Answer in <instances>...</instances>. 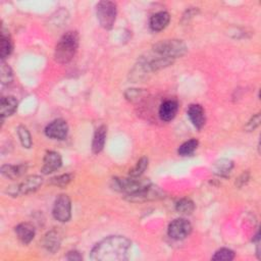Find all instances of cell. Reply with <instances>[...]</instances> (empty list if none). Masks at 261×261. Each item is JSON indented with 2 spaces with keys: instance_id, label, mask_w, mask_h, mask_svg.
Listing matches in <instances>:
<instances>
[{
  "instance_id": "obj_1",
  "label": "cell",
  "mask_w": 261,
  "mask_h": 261,
  "mask_svg": "<svg viewBox=\"0 0 261 261\" xmlns=\"http://www.w3.org/2000/svg\"><path fill=\"white\" fill-rule=\"evenodd\" d=\"M132 249V242L122 236H110L97 243L91 250V259L95 261H124Z\"/></svg>"
},
{
  "instance_id": "obj_2",
  "label": "cell",
  "mask_w": 261,
  "mask_h": 261,
  "mask_svg": "<svg viewBox=\"0 0 261 261\" xmlns=\"http://www.w3.org/2000/svg\"><path fill=\"white\" fill-rule=\"evenodd\" d=\"M79 47V35L77 32L70 31L59 39L56 44L54 57L59 63H68L70 62Z\"/></svg>"
},
{
  "instance_id": "obj_3",
  "label": "cell",
  "mask_w": 261,
  "mask_h": 261,
  "mask_svg": "<svg viewBox=\"0 0 261 261\" xmlns=\"http://www.w3.org/2000/svg\"><path fill=\"white\" fill-rule=\"evenodd\" d=\"M187 50L188 48L186 44L181 40H165L158 42L153 46V51L155 54L173 60L185 55Z\"/></svg>"
},
{
  "instance_id": "obj_4",
  "label": "cell",
  "mask_w": 261,
  "mask_h": 261,
  "mask_svg": "<svg viewBox=\"0 0 261 261\" xmlns=\"http://www.w3.org/2000/svg\"><path fill=\"white\" fill-rule=\"evenodd\" d=\"M151 185L149 180H141L139 178H127V179H119L114 178L111 181V188L117 192L124 193L125 196L136 194L146 187Z\"/></svg>"
},
{
  "instance_id": "obj_5",
  "label": "cell",
  "mask_w": 261,
  "mask_h": 261,
  "mask_svg": "<svg viewBox=\"0 0 261 261\" xmlns=\"http://www.w3.org/2000/svg\"><path fill=\"white\" fill-rule=\"evenodd\" d=\"M116 5L112 2H100L96 7V15L100 26L105 30H110L116 20Z\"/></svg>"
},
{
  "instance_id": "obj_6",
  "label": "cell",
  "mask_w": 261,
  "mask_h": 261,
  "mask_svg": "<svg viewBox=\"0 0 261 261\" xmlns=\"http://www.w3.org/2000/svg\"><path fill=\"white\" fill-rule=\"evenodd\" d=\"M52 214L54 218L60 222H67L71 219L72 216V203L68 195H59L56 198Z\"/></svg>"
},
{
  "instance_id": "obj_7",
  "label": "cell",
  "mask_w": 261,
  "mask_h": 261,
  "mask_svg": "<svg viewBox=\"0 0 261 261\" xmlns=\"http://www.w3.org/2000/svg\"><path fill=\"white\" fill-rule=\"evenodd\" d=\"M43 184V179L39 176H32L27 178L24 182L19 185L10 187L8 189V193L12 196H20L27 195L37 191Z\"/></svg>"
},
{
  "instance_id": "obj_8",
  "label": "cell",
  "mask_w": 261,
  "mask_h": 261,
  "mask_svg": "<svg viewBox=\"0 0 261 261\" xmlns=\"http://www.w3.org/2000/svg\"><path fill=\"white\" fill-rule=\"evenodd\" d=\"M162 198H165V192L152 184L136 194L125 196V199L130 202H144Z\"/></svg>"
},
{
  "instance_id": "obj_9",
  "label": "cell",
  "mask_w": 261,
  "mask_h": 261,
  "mask_svg": "<svg viewBox=\"0 0 261 261\" xmlns=\"http://www.w3.org/2000/svg\"><path fill=\"white\" fill-rule=\"evenodd\" d=\"M192 232V224L185 218H177L173 220L168 228L169 236L177 241L186 239Z\"/></svg>"
},
{
  "instance_id": "obj_10",
  "label": "cell",
  "mask_w": 261,
  "mask_h": 261,
  "mask_svg": "<svg viewBox=\"0 0 261 261\" xmlns=\"http://www.w3.org/2000/svg\"><path fill=\"white\" fill-rule=\"evenodd\" d=\"M69 133V125L67 121L58 118L51 121L45 127V134L48 138L54 140H64Z\"/></svg>"
},
{
  "instance_id": "obj_11",
  "label": "cell",
  "mask_w": 261,
  "mask_h": 261,
  "mask_svg": "<svg viewBox=\"0 0 261 261\" xmlns=\"http://www.w3.org/2000/svg\"><path fill=\"white\" fill-rule=\"evenodd\" d=\"M61 165H62V159L60 154L55 151H48L44 156L43 167L41 172L44 175H49L59 170Z\"/></svg>"
},
{
  "instance_id": "obj_12",
  "label": "cell",
  "mask_w": 261,
  "mask_h": 261,
  "mask_svg": "<svg viewBox=\"0 0 261 261\" xmlns=\"http://www.w3.org/2000/svg\"><path fill=\"white\" fill-rule=\"evenodd\" d=\"M188 116L192 123L194 124L195 127H197L198 129L202 128L203 125L205 124V111L203 107L199 104H192L188 108Z\"/></svg>"
},
{
  "instance_id": "obj_13",
  "label": "cell",
  "mask_w": 261,
  "mask_h": 261,
  "mask_svg": "<svg viewBox=\"0 0 261 261\" xmlns=\"http://www.w3.org/2000/svg\"><path fill=\"white\" fill-rule=\"evenodd\" d=\"M15 231H16V234H17V237L19 238V240L25 245L29 244L33 239H34L35 234H36L34 225L29 222L20 223L19 225L16 226Z\"/></svg>"
},
{
  "instance_id": "obj_14",
  "label": "cell",
  "mask_w": 261,
  "mask_h": 261,
  "mask_svg": "<svg viewBox=\"0 0 261 261\" xmlns=\"http://www.w3.org/2000/svg\"><path fill=\"white\" fill-rule=\"evenodd\" d=\"M178 109L179 105L176 100H167L160 105L159 116L163 121H171L177 115Z\"/></svg>"
},
{
  "instance_id": "obj_15",
  "label": "cell",
  "mask_w": 261,
  "mask_h": 261,
  "mask_svg": "<svg viewBox=\"0 0 261 261\" xmlns=\"http://www.w3.org/2000/svg\"><path fill=\"white\" fill-rule=\"evenodd\" d=\"M106 135H107V127L103 124L95 130L93 142H92V151L95 154L100 153L103 150L106 141Z\"/></svg>"
},
{
  "instance_id": "obj_16",
  "label": "cell",
  "mask_w": 261,
  "mask_h": 261,
  "mask_svg": "<svg viewBox=\"0 0 261 261\" xmlns=\"http://www.w3.org/2000/svg\"><path fill=\"white\" fill-rule=\"evenodd\" d=\"M170 21H171V17H170L169 13L159 12L151 17L149 25H150V28L152 31L159 32L168 27V25L170 24Z\"/></svg>"
},
{
  "instance_id": "obj_17",
  "label": "cell",
  "mask_w": 261,
  "mask_h": 261,
  "mask_svg": "<svg viewBox=\"0 0 261 261\" xmlns=\"http://www.w3.org/2000/svg\"><path fill=\"white\" fill-rule=\"evenodd\" d=\"M61 238L56 231L48 232L43 239V247L50 253H55L60 247Z\"/></svg>"
},
{
  "instance_id": "obj_18",
  "label": "cell",
  "mask_w": 261,
  "mask_h": 261,
  "mask_svg": "<svg viewBox=\"0 0 261 261\" xmlns=\"http://www.w3.org/2000/svg\"><path fill=\"white\" fill-rule=\"evenodd\" d=\"M234 168V162L230 159H219L217 160L214 166H213V171H214V174L219 176V177H222V178H225L227 177L228 175H230V173L232 172Z\"/></svg>"
},
{
  "instance_id": "obj_19",
  "label": "cell",
  "mask_w": 261,
  "mask_h": 261,
  "mask_svg": "<svg viewBox=\"0 0 261 261\" xmlns=\"http://www.w3.org/2000/svg\"><path fill=\"white\" fill-rule=\"evenodd\" d=\"M18 108V100L14 96H7L2 99V118L13 115Z\"/></svg>"
},
{
  "instance_id": "obj_20",
  "label": "cell",
  "mask_w": 261,
  "mask_h": 261,
  "mask_svg": "<svg viewBox=\"0 0 261 261\" xmlns=\"http://www.w3.org/2000/svg\"><path fill=\"white\" fill-rule=\"evenodd\" d=\"M27 171V166L19 165V166H9L6 165L2 168V174L9 179H16L21 177Z\"/></svg>"
},
{
  "instance_id": "obj_21",
  "label": "cell",
  "mask_w": 261,
  "mask_h": 261,
  "mask_svg": "<svg viewBox=\"0 0 261 261\" xmlns=\"http://www.w3.org/2000/svg\"><path fill=\"white\" fill-rule=\"evenodd\" d=\"M13 41L12 38L9 34L5 31H3V34H2V59L3 61H5L6 58H8L12 52H13Z\"/></svg>"
},
{
  "instance_id": "obj_22",
  "label": "cell",
  "mask_w": 261,
  "mask_h": 261,
  "mask_svg": "<svg viewBox=\"0 0 261 261\" xmlns=\"http://www.w3.org/2000/svg\"><path fill=\"white\" fill-rule=\"evenodd\" d=\"M198 145H199V142L198 140L196 139H191L187 142H185L184 144H182L178 150V153L179 155L181 156H189V155H192L195 150L198 148Z\"/></svg>"
},
{
  "instance_id": "obj_23",
  "label": "cell",
  "mask_w": 261,
  "mask_h": 261,
  "mask_svg": "<svg viewBox=\"0 0 261 261\" xmlns=\"http://www.w3.org/2000/svg\"><path fill=\"white\" fill-rule=\"evenodd\" d=\"M195 209V204L191 199L188 198H183L179 200L176 204V210L181 213V214H191Z\"/></svg>"
},
{
  "instance_id": "obj_24",
  "label": "cell",
  "mask_w": 261,
  "mask_h": 261,
  "mask_svg": "<svg viewBox=\"0 0 261 261\" xmlns=\"http://www.w3.org/2000/svg\"><path fill=\"white\" fill-rule=\"evenodd\" d=\"M148 158L147 157H142L138 162L137 165L129 171V177L132 178H140L144 172L148 168Z\"/></svg>"
},
{
  "instance_id": "obj_25",
  "label": "cell",
  "mask_w": 261,
  "mask_h": 261,
  "mask_svg": "<svg viewBox=\"0 0 261 261\" xmlns=\"http://www.w3.org/2000/svg\"><path fill=\"white\" fill-rule=\"evenodd\" d=\"M236 254L233 250L228 248H221L217 250L214 255L212 256V260H217V261H231L235 258Z\"/></svg>"
},
{
  "instance_id": "obj_26",
  "label": "cell",
  "mask_w": 261,
  "mask_h": 261,
  "mask_svg": "<svg viewBox=\"0 0 261 261\" xmlns=\"http://www.w3.org/2000/svg\"><path fill=\"white\" fill-rule=\"evenodd\" d=\"M18 135H19V138L21 140V143L22 145L25 147V148H31L32 146V137H31V134L28 130V128L24 125H20L18 127Z\"/></svg>"
},
{
  "instance_id": "obj_27",
  "label": "cell",
  "mask_w": 261,
  "mask_h": 261,
  "mask_svg": "<svg viewBox=\"0 0 261 261\" xmlns=\"http://www.w3.org/2000/svg\"><path fill=\"white\" fill-rule=\"evenodd\" d=\"M73 178H74V176L71 174L57 176L50 180V184L53 186H57V187H64V186L69 185L73 181Z\"/></svg>"
},
{
  "instance_id": "obj_28",
  "label": "cell",
  "mask_w": 261,
  "mask_h": 261,
  "mask_svg": "<svg viewBox=\"0 0 261 261\" xmlns=\"http://www.w3.org/2000/svg\"><path fill=\"white\" fill-rule=\"evenodd\" d=\"M14 74L10 65H8L5 61L2 63V82L4 85H10L13 82Z\"/></svg>"
},
{
  "instance_id": "obj_29",
  "label": "cell",
  "mask_w": 261,
  "mask_h": 261,
  "mask_svg": "<svg viewBox=\"0 0 261 261\" xmlns=\"http://www.w3.org/2000/svg\"><path fill=\"white\" fill-rule=\"evenodd\" d=\"M259 124H260V114L257 113V114L254 115V116L250 119V121L247 123L246 129L248 130V132H251V130H254Z\"/></svg>"
},
{
  "instance_id": "obj_30",
  "label": "cell",
  "mask_w": 261,
  "mask_h": 261,
  "mask_svg": "<svg viewBox=\"0 0 261 261\" xmlns=\"http://www.w3.org/2000/svg\"><path fill=\"white\" fill-rule=\"evenodd\" d=\"M67 258L68 260H71V261H80L83 259V256L81 255V253L79 251H70L69 254L67 255Z\"/></svg>"
},
{
  "instance_id": "obj_31",
  "label": "cell",
  "mask_w": 261,
  "mask_h": 261,
  "mask_svg": "<svg viewBox=\"0 0 261 261\" xmlns=\"http://www.w3.org/2000/svg\"><path fill=\"white\" fill-rule=\"evenodd\" d=\"M248 180H249V174H248V173H244V174L237 180L236 185H237L239 188H241V187H243V186L248 182Z\"/></svg>"
}]
</instances>
